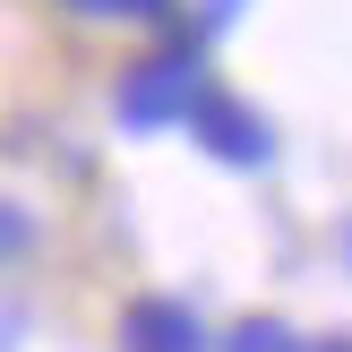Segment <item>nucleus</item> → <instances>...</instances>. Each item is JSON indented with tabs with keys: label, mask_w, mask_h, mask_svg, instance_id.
<instances>
[{
	"label": "nucleus",
	"mask_w": 352,
	"mask_h": 352,
	"mask_svg": "<svg viewBox=\"0 0 352 352\" xmlns=\"http://www.w3.org/2000/svg\"><path fill=\"white\" fill-rule=\"evenodd\" d=\"M206 120H215V146H223V155H267V138H258V120H241L232 103H215Z\"/></svg>",
	"instance_id": "7ed1b4c3"
},
{
	"label": "nucleus",
	"mask_w": 352,
	"mask_h": 352,
	"mask_svg": "<svg viewBox=\"0 0 352 352\" xmlns=\"http://www.w3.org/2000/svg\"><path fill=\"white\" fill-rule=\"evenodd\" d=\"M318 352H352V344H318Z\"/></svg>",
	"instance_id": "39448f33"
},
{
	"label": "nucleus",
	"mask_w": 352,
	"mask_h": 352,
	"mask_svg": "<svg viewBox=\"0 0 352 352\" xmlns=\"http://www.w3.org/2000/svg\"><path fill=\"white\" fill-rule=\"evenodd\" d=\"M189 78H198V60H189V52H164V60H155V69H138V78L120 86V112H129L138 129H155V120H164V112H181Z\"/></svg>",
	"instance_id": "f257e3e1"
},
{
	"label": "nucleus",
	"mask_w": 352,
	"mask_h": 352,
	"mask_svg": "<svg viewBox=\"0 0 352 352\" xmlns=\"http://www.w3.org/2000/svg\"><path fill=\"white\" fill-rule=\"evenodd\" d=\"M129 336L146 344V352H198V318L172 309V301H138L129 309Z\"/></svg>",
	"instance_id": "f03ea898"
},
{
	"label": "nucleus",
	"mask_w": 352,
	"mask_h": 352,
	"mask_svg": "<svg viewBox=\"0 0 352 352\" xmlns=\"http://www.w3.org/2000/svg\"><path fill=\"white\" fill-rule=\"evenodd\" d=\"M232 352H292V336H284V327H241Z\"/></svg>",
	"instance_id": "20e7f679"
}]
</instances>
